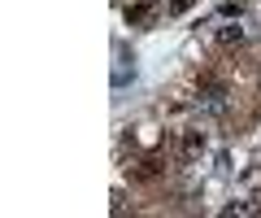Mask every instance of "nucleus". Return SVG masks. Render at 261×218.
I'll list each match as a JSON object with an SVG mask.
<instances>
[{
  "label": "nucleus",
  "mask_w": 261,
  "mask_h": 218,
  "mask_svg": "<svg viewBox=\"0 0 261 218\" xmlns=\"http://www.w3.org/2000/svg\"><path fill=\"white\" fill-rule=\"evenodd\" d=\"M130 75H135V70H126V57H118V66H113V87H126Z\"/></svg>",
  "instance_id": "1"
}]
</instances>
